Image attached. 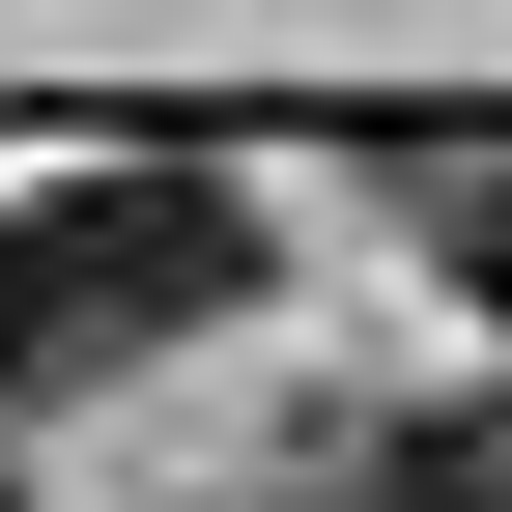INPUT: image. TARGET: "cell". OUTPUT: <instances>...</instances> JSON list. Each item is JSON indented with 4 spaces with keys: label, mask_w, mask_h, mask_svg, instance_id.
<instances>
[{
    "label": "cell",
    "mask_w": 512,
    "mask_h": 512,
    "mask_svg": "<svg viewBox=\"0 0 512 512\" xmlns=\"http://www.w3.org/2000/svg\"><path fill=\"white\" fill-rule=\"evenodd\" d=\"M200 313H256V171H86V200L0 228V399H86V370L200 342Z\"/></svg>",
    "instance_id": "6da1fadb"
},
{
    "label": "cell",
    "mask_w": 512,
    "mask_h": 512,
    "mask_svg": "<svg viewBox=\"0 0 512 512\" xmlns=\"http://www.w3.org/2000/svg\"><path fill=\"white\" fill-rule=\"evenodd\" d=\"M399 228H427V256L512 313V114H399Z\"/></svg>",
    "instance_id": "7a4b0ae2"
},
{
    "label": "cell",
    "mask_w": 512,
    "mask_h": 512,
    "mask_svg": "<svg viewBox=\"0 0 512 512\" xmlns=\"http://www.w3.org/2000/svg\"><path fill=\"white\" fill-rule=\"evenodd\" d=\"M0 512H29V456H0Z\"/></svg>",
    "instance_id": "3957f363"
}]
</instances>
